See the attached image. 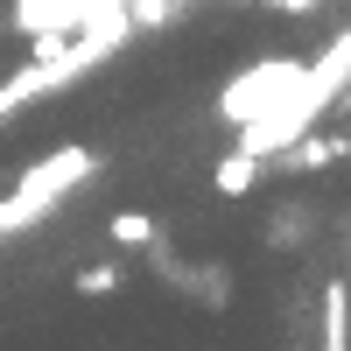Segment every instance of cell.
Segmentation results:
<instances>
[{"label":"cell","instance_id":"obj_2","mask_svg":"<svg viewBox=\"0 0 351 351\" xmlns=\"http://www.w3.org/2000/svg\"><path fill=\"white\" fill-rule=\"evenodd\" d=\"M295 77H302V64H295V56H267V64L239 71V77H232L225 92H218V112H225L232 127H239V120H253V112H267V106H274Z\"/></svg>","mask_w":351,"mask_h":351},{"label":"cell","instance_id":"obj_3","mask_svg":"<svg viewBox=\"0 0 351 351\" xmlns=\"http://www.w3.org/2000/svg\"><path fill=\"white\" fill-rule=\"evenodd\" d=\"M92 176H99V155L92 148H56V155H43V162L21 169V190H36L43 204H64L77 183H92Z\"/></svg>","mask_w":351,"mask_h":351},{"label":"cell","instance_id":"obj_5","mask_svg":"<svg viewBox=\"0 0 351 351\" xmlns=\"http://www.w3.org/2000/svg\"><path fill=\"white\" fill-rule=\"evenodd\" d=\"M295 92L316 106V112H330L337 99H351V28L316 56V64H302V77H295Z\"/></svg>","mask_w":351,"mask_h":351},{"label":"cell","instance_id":"obj_12","mask_svg":"<svg viewBox=\"0 0 351 351\" xmlns=\"http://www.w3.org/2000/svg\"><path fill=\"white\" fill-rule=\"evenodd\" d=\"M176 8H183V0H176Z\"/></svg>","mask_w":351,"mask_h":351},{"label":"cell","instance_id":"obj_9","mask_svg":"<svg viewBox=\"0 0 351 351\" xmlns=\"http://www.w3.org/2000/svg\"><path fill=\"white\" fill-rule=\"evenodd\" d=\"M112 239H120V246H155V218L148 211H120V218H112Z\"/></svg>","mask_w":351,"mask_h":351},{"label":"cell","instance_id":"obj_10","mask_svg":"<svg viewBox=\"0 0 351 351\" xmlns=\"http://www.w3.org/2000/svg\"><path fill=\"white\" fill-rule=\"evenodd\" d=\"M120 288V267H84L77 274V295H112Z\"/></svg>","mask_w":351,"mask_h":351},{"label":"cell","instance_id":"obj_6","mask_svg":"<svg viewBox=\"0 0 351 351\" xmlns=\"http://www.w3.org/2000/svg\"><path fill=\"white\" fill-rule=\"evenodd\" d=\"M211 183H218V197H246V190L260 183V155H246V148H232V155H218V169H211Z\"/></svg>","mask_w":351,"mask_h":351},{"label":"cell","instance_id":"obj_4","mask_svg":"<svg viewBox=\"0 0 351 351\" xmlns=\"http://www.w3.org/2000/svg\"><path fill=\"white\" fill-rule=\"evenodd\" d=\"M84 8H92V0H14V28H21V36L36 43V56H43V49H64V43L77 36Z\"/></svg>","mask_w":351,"mask_h":351},{"label":"cell","instance_id":"obj_8","mask_svg":"<svg viewBox=\"0 0 351 351\" xmlns=\"http://www.w3.org/2000/svg\"><path fill=\"white\" fill-rule=\"evenodd\" d=\"M56 204H43L36 190H21L14 183V197H0V239H8V232H21V225H36V218H49Z\"/></svg>","mask_w":351,"mask_h":351},{"label":"cell","instance_id":"obj_7","mask_svg":"<svg viewBox=\"0 0 351 351\" xmlns=\"http://www.w3.org/2000/svg\"><path fill=\"white\" fill-rule=\"evenodd\" d=\"M344 337H351V288L344 281H324V344L344 351Z\"/></svg>","mask_w":351,"mask_h":351},{"label":"cell","instance_id":"obj_1","mask_svg":"<svg viewBox=\"0 0 351 351\" xmlns=\"http://www.w3.org/2000/svg\"><path fill=\"white\" fill-rule=\"evenodd\" d=\"M106 56H120V43H106V36H77L64 43V49H43L28 71H14V77H0V120H14V112L28 106V99H49V92H64V84H77L84 71H99Z\"/></svg>","mask_w":351,"mask_h":351},{"label":"cell","instance_id":"obj_11","mask_svg":"<svg viewBox=\"0 0 351 351\" xmlns=\"http://www.w3.org/2000/svg\"><path fill=\"white\" fill-rule=\"evenodd\" d=\"M267 8H281V14H309L316 0H267Z\"/></svg>","mask_w":351,"mask_h":351}]
</instances>
